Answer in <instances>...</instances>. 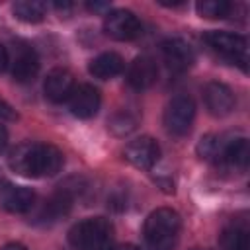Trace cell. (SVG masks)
I'll list each match as a JSON object with an SVG mask.
<instances>
[{"mask_svg": "<svg viewBox=\"0 0 250 250\" xmlns=\"http://www.w3.org/2000/svg\"><path fill=\"white\" fill-rule=\"evenodd\" d=\"M104 31L115 41H131L141 35L143 25L131 10H111L104 20Z\"/></svg>", "mask_w": 250, "mask_h": 250, "instance_id": "obj_6", "label": "cell"}, {"mask_svg": "<svg viewBox=\"0 0 250 250\" xmlns=\"http://www.w3.org/2000/svg\"><path fill=\"white\" fill-rule=\"evenodd\" d=\"M203 102L211 115L225 117L234 109V94L223 82H209L203 88Z\"/></svg>", "mask_w": 250, "mask_h": 250, "instance_id": "obj_10", "label": "cell"}, {"mask_svg": "<svg viewBox=\"0 0 250 250\" xmlns=\"http://www.w3.org/2000/svg\"><path fill=\"white\" fill-rule=\"evenodd\" d=\"M232 10V4L227 2V0H203V2H197V12L201 18H207V20H223L230 14Z\"/></svg>", "mask_w": 250, "mask_h": 250, "instance_id": "obj_21", "label": "cell"}, {"mask_svg": "<svg viewBox=\"0 0 250 250\" xmlns=\"http://www.w3.org/2000/svg\"><path fill=\"white\" fill-rule=\"evenodd\" d=\"M135 127H137V119H135L131 113H127V111L115 113V115L109 119V129H111L115 135H127V133H131Z\"/></svg>", "mask_w": 250, "mask_h": 250, "instance_id": "obj_22", "label": "cell"}, {"mask_svg": "<svg viewBox=\"0 0 250 250\" xmlns=\"http://www.w3.org/2000/svg\"><path fill=\"white\" fill-rule=\"evenodd\" d=\"M111 250H139V248L133 246V244H123V246H117V248H111Z\"/></svg>", "mask_w": 250, "mask_h": 250, "instance_id": "obj_27", "label": "cell"}, {"mask_svg": "<svg viewBox=\"0 0 250 250\" xmlns=\"http://www.w3.org/2000/svg\"><path fill=\"white\" fill-rule=\"evenodd\" d=\"M156 76H158V68H156V62L150 59V57H137L129 70H127V82L131 88L135 90H146L150 88L154 82H156Z\"/></svg>", "mask_w": 250, "mask_h": 250, "instance_id": "obj_13", "label": "cell"}, {"mask_svg": "<svg viewBox=\"0 0 250 250\" xmlns=\"http://www.w3.org/2000/svg\"><path fill=\"white\" fill-rule=\"evenodd\" d=\"M0 250H25V246H23V244H18V242H12V244L2 246Z\"/></svg>", "mask_w": 250, "mask_h": 250, "instance_id": "obj_25", "label": "cell"}, {"mask_svg": "<svg viewBox=\"0 0 250 250\" xmlns=\"http://www.w3.org/2000/svg\"><path fill=\"white\" fill-rule=\"evenodd\" d=\"M68 242L74 250H111L113 225L104 217H90L68 230Z\"/></svg>", "mask_w": 250, "mask_h": 250, "instance_id": "obj_2", "label": "cell"}, {"mask_svg": "<svg viewBox=\"0 0 250 250\" xmlns=\"http://www.w3.org/2000/svg\"><path fill=\"white\" fill-rule=\"evenodd\" d=\"M43 90L51 102L55 104L66 102L74 90V76L66 68H53L45 78Z\"/></svg>", "mask_w": 250, "mask_h": 250, "instance_id": "obj_12", "label": "cell"}, {"mask_svg": "<svg viewBox=\"0 0 250 250\" xmlns=\"http://www.w3.org/2000/svg\"><path fill=\"white\" fill-rule=\"evenodd\" d=\"M193 117H195V104L186 94L174 96L164 109V125L168 133L178 135V137L186 135L191 129Z\"/></svg>", "mask_w": 250, "mask_h": 250, "instance_id": "obj_5", "label": "cell"}, {"mask_svg": "<svg viewBox=\"0 0 250 250\" xmlns=\"http://www.w3.org/2000/svg\"><path fill=\"white\" fill-rule=\"evenodd\" d=\"M8 145V131L4 129V125H0V152L6 148Z\"/></svg>", "mask_w": 250, "mask_h": 250, "instance_id": "obj_24", "label": "cell"}, {"mask_svg": "<svg viewBox=\"0 0 250 250\" xmlns=\"http://www.w3.org/2000/svg\"><path fill=\"white\" fill-rule=\"evenodd\" d=\"M227 143H229V135H205L197 143V154L203 160L221 164L225 148H227Z\"/></svg>", "mask_w": 250, "mask_h": 250, "instance_id": "obj_18", "label": "cell"}, {"mask_svg": "<svg viewBox=\"0 0 250 250\" xmlns=\"http://www.w3.org/2000/svg\"><path fill=\"white\" fill-rule=\"evenodd\" d=\"M123 154L125 160L131 162L135 168L150 170L160 158V146L152 137H139L125 146Z\"/></svg>", "mask_w": 250, "mask_h": 250, "instance_id": "obj_7", "label": "cell"}, {"mask_svg": "<svg viewBox=\"0 0 250 250\" xmlns=\"http://www.w3.org/2000/svg\"><path fill=\"white\" fill-rule=\"evenodd\" d=\"M39 72V59L29 45H20L12 59V76L16 82H31Z\"/></svg>", "mask_w": 250, "mask_h": 250, "instance_id": "obj_11", "label": "cell"}, {"mask_svg": "<svg viewBox=\"0 0 250 250\" xmlns=\"http://www.w3.org/2000/svg\"><path fill=\"white\" fill-rule=\"evenodd\" d=\"M70 207H72V193L66 188H61L57 193H53L43 203V207L37 211L35 219L41 223H55L61 217H64L70 211Z\"/></svg>", "mask_w": 250, "mask_h": 250, "instance_id": "obj_15", "label": "cell"}, {"mask_svg": "<svg viewBox=\"0 0 250 250\" xmlns=\"http://www.w3.org/2000/svg\"><path fill=\"white\" fill-rule=\"evenodd\" d=\"M223 166H230L234 170H244L248 164V141L244 137L229 135V143L223 154Z\"/></svg>", "mask_w": 250, "mask_h": 250, "instance_id": "obj_17", "label": "cell"}, {"mask_svg": "<svg viewBox=\"0 0 250 250\" xmlns=\"http://www.w3.org/2000/svg\"><path fill=\"white\" fill-rule=\"evenodd\" d=\"M125 68V62L121 59V55L113 53V51H107V53H102L98 55L96 59L90 61L88 64V70L94 78H100V80H109V78H115L117 74H121Z\"/></svg>", "mask_w": 250, "mask_h": 250, "instance_id": "obj_16", "label": "cell"}, {"mask_svg": "<svg viewBox=\"0 0 250 250\" xmlns=\"http://www.w3.org/2000/svg\"><path fill=\"white\" fill-rule=\"evenodd\" d=\"M62 152L47 143H21L8 156V166L23 178L55 176L62 168Z\"/></svg>", "mask_w": 250, "mask_h": 250, "instance_id": "obj_1", "label": "cell"}, {"mask_svg": "<svg viewBox=\"0 0 250 250\" xmlns=\"http://www.w3.org/2000/svg\"><path fill=\"white\" fill-rule=\"evenodd\" d=\"M162 57H164L166 66L174 72L188 70L195 61V53H193L191 45L180 37H172L162 43Z\"/></svg>", "mask_w": 250, "mask_h": 250, "instance_id": "obj_9", "label": "cell"}, {"mask_svg": "<svg viewBox=\"0 0 250 250\" xmlns=\"http://www.w3.org/2000/svg\"><path fill=\"white\" fill-rule=\"evenodd\" d=\"M221 248L223 250H250L248 232L240 227H229L221 232Z\"/></svg>", "mask_w": 250, "mask_h": 250, "instance_id": "obj_20", "label": "cell"}, {"mask_svg": "<svg viewBox=\"0 0 250 250\" xmlns=\"http://www.w3.org/2000/svg\"><path fill=\"white\" fill-rule=\"evenodd\" d=\"M180 215L170 207H160L145 221V240L152 250H170L180 234Z\"/></svg>", "mask_w": 250, "mask_h": 250, "instance_id": "obj_3", "label": "cell"}, {"mask_svg": "<svg viewBox=\"0 0 250 250\" xmlns=\"http://www.w3.org/2000/svg\"><path fill=\"white\" fill-rule=\"evenodd\" d=\"M102 104V96L98 92V88H94L92 84H80L78 88L72 90L70 98H68V107L70 113L78 119H90L98 113Z\"/></svg>", "mask_w": 250, "mask_h": 250, "instance_id": "obj_8", "label": "cell"}, {"mask_svg": "<svg viewBox=\"0 0 250 250\" xmlns=\"http://www.w3.org/2000/svg\"><path fill=\"white\" fill-rule=\"evenodd\" d=\"M8 62H10V57H8V51H6V47L0 43V72H4L6 70V66H8Z\"/></svg>", "mask_w": 250, "mask_h": 250, "instance_id": "obj_23", "label": "cell"}, {"mask_svg": "<svg viewBox=\"0 0 250 250\" xmlns=\"http://www.w3.org/2000/svg\"><path fill=\"white\" fill-rule=\"evenodd\" d=\"M14 16L25 23H37L45 18V10L47 6L43 2H37V0H21V2H16L14 4Z\"/></svg>", "mask_w": 250, "mask_h": 250, "instance_id": "obj_19", "label": "cell"}, {"mask_svg": "<svg viewBox=\"0 0 250 250\" xmlns=\"http://www.w3.org/2000/svg\"><path fill=\"white\" fill-rule=\"evenodd\" d=\"M0 205L10 213H27L35 205V193L21 186H8L0 191Z\"/></svg>", "mask_w": 250, "mask_h": 250, "instance_id": "obj_14", "label": "cell"}, {"mask_svg": "<svg viewBox=\"0 0 250 250\" xmlns=\"http://www.w3.org/2000/svg\"><path fill=\"white\" fill-rule=\"evenodd\" d=\"M203 41L219 55L225 59L236 62L242 70H246L248 62V41L246 37L238 33H229V31H207L203 35Z\"/></svg>", "mask_w": 250, "mask_h": 250, "instance_id": "obj_4", "label": "cell"}, {"mask_svg": "<svg viewBox=\"0 0 250 250\" xmlns=\"http://www.w3.org/2000/svg\"><path fill=\"white\" fill-rule=\"evenodd\" d=\"M105 8H107V4H88V10H94V12H100Z\"/></svg>", "mask_w": 250, "mask_h": 250, "instance_id": "obj_26", "label": "cell"}, {"mask_svg": "<svg viewBox=\"0 0 250 250\" xmlns=\"http://www.w3.org/2000/svg\"><path fill=\"white\" fill-rule=\"evenodd\" d=\"M193 250H199V248H193Z\"/></svg>", "mask_w": 250, "mask_h": 250, "instance_id": "obj_28", "label": "cell"}]
</instances>
